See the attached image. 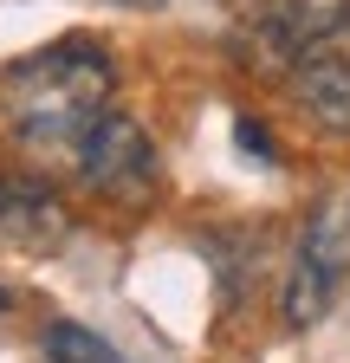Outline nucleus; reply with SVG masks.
<instances>
[{
  "instance_id": "obj_8",
  "label": "nucleus",
  "mask_w": 350,
  "mask_h": 363,
  "mask_svg": "<svg viewBox=\"0 0 350 363\" xmlns=\"http://www.w3.org/2000/svg\"><path fill=\"white\" fill-rule=\"evenodd\" d=\"M234 143H240L247 156H266V162L279 156V150H273V136H266V123H259V117H234Z\"/></svg>"
},
{
  "instance_id": "obj_4",
  "label": "nucleus",
  "mask_w": 350,
  "mask_h": 363,
  "mask_svg": "<svg viewBox=\"0 0 350 363\" xmlns=\"http://www.w3.org/2000/svg\"><path fill=\"white\" fill-rule=\"evenodd\" d=\"M331 39H350V0H266L240 33L253 65L266 72H292V59L318 52Z\"/></svg>"
},
{
  "instance_id": "obj_1",
  "label": "nucleus",
  "mask_w": 350,
  "mask_h": 363,
  "mask_svg": "<svg viewBox=\"0 0 350 363\" xmlns=\"http://www.w3.org/2000/svg\"><path fill=\"white\" fill-rule=\"evenodd\" d=\"M111 91H117V72H111V52L98 39H52L46 52H26L20 65H7L0 78V104L20 123L26 143H72L91 130L104 111H111Z\"/></svg>"
},
{
  "instance_id": "obj_5",
  "label": "nucleus",
  "mask_w": 350,
  "mask_h": 363,
  "mask_svg": "<svg viewBox=\"0 0 350 363\" xmlns=\"http://www.w3.org/2000/svg\"><path fill=\"white\" fill-rule=\"evenodd\" d=\"M72 240V208L33 175H0V247L13 253H59Z\"/></svg>"
},
{
  "instance_id": "obj_3",
  "label": "nucleus",
  "mask_w": 350,
  "mask_h": 363,
  "mask_svg": "<svg viewBox=\"0 0 350 363\" xmlns=\"http://www.w3.org/2000/svg\"><path fill=\"white\" fill-rule=\"evenodd\" d=\"M78 169H84V189L117 201V208H143L156 195V143L123 111H104L78 136Z\"/></svg>"
},
{
  "instance_id": "obj_9",
  "label": "nucleus",
  "mask_w": 350,
  "mask_h": 363,
  "mask_svg": "<svg viewBox=\"0 0 350 363\" xmlns=\"http://www.w3.org/2000/svg\"><path fill=\"white\" fill-rule=\"evenodd\" d=\"M7 305H13V298H7V286H0V311H7Z\"/></svg>"
},
{
  "instance_id": "obj_6",
  "label": "nucleus",
  "mask_w": 350,
  "mask_h": 363,
  "mask_svg": "<svg viewBox=\"0 0 350 363\" xmlns=\"http://www.w3.org/2000/svg\"><path fill=\"white\" fill-rule=\"evenodd\" d=\"M292 91L331 136H350V39H331L318 52L292 59Z\"/></svg>"
},
{
  "instance_id": "obj_2",
  "label": "nucleus",
  "mask_w": 350,
  "mask_h": 363,
  "mask_svg": "<svg viewBox=\"0 0 350 363\" xmlns=\"http://www.w3.org/2000/svg\"><path fill=\"white\" fill-rule=\"evenodd\" d=\"M350 272V189L324 195L305 220V240H298V259H292V279H286V298H279V318L286 331H312L318 318L331 311L337 286Z\"/></svg>"
},
{
  "instance_id": "obj_7",
  "label": "nucleus",
  "mask_w": 350,
  "mask_h": 363,
  "mask_svg": "<svg viewBox=\"0 0 350 363\" xmlns=\"http://www.w3.org/2000/svg\"><path fill=\"white\" fill-rule=\"evenodd\" d=\"M39 344H46V363H123L98 331L72 325V318H52V325L39 331Z\"/></svg>"
}]
</instances>
